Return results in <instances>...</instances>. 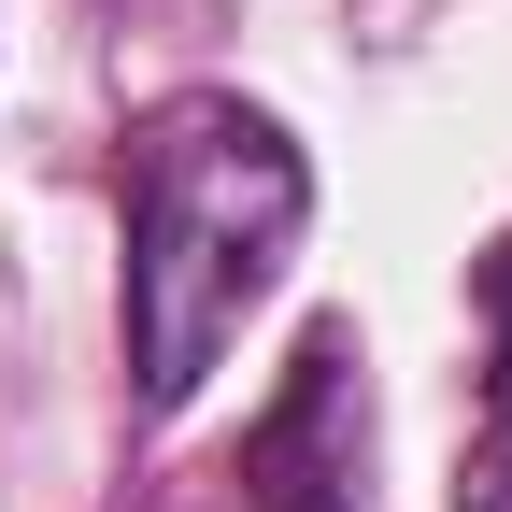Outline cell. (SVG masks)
<instances>
[{"mask_svg":"<svg viewBox=\"0 0 512 512\" xmlns=\"http://www.w3.org/2000/svg\"><path fill=\"white\" fill-rule=\"evenodd\" d=\"M299 228H313V157L285 143V114L185 86L128 128V370H143V413H185L214 384L242 313L285 285Z\"/></svg>","mask_w":512,"mask_h":512,"instance_id":"obj_1","label":"cell"},{"mask_svg":"<svg viewBox=\"0 0 512 512\" xmlns=\"http://www.w3.org/2000/svg\"><path fill=\"white\" fill-rule=\"evenodd\" d=\"M242 498L256 512H370V356H356V328H299L285 399L242 427Z\"/></svg>","mask_w":512,"mask_h":512,"instance_id":"obj_2","label":"cell"},{"mask_svg":"<svg viewBox=\"0 0 512 512\" xmlns=\"http://www.w3.org/2000/svg\"><path fill=\"white\" fill-rule=\"evenodd\" d=\"M470 299H484V441H470L456 512H512V242L470 256Z\"/></svg>","mask_w":512,"mask_h":512,"instance_id":"obj_3","label":"cell"}]
</instances>
